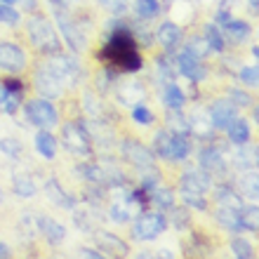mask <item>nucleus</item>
Listing matches in <instances>:
<instances>
[{"mask_svg": "<svg viewBox=\"0 0 259 259\" xmlns=\"http://www.w3.org/2000/svg\"><path fill=\"white\" fill-rule=\"evenodd\" d=\"M236 10V0H214V24L224 26Z\"/></svg>", "mask_w": 259, "mask_h": 259, "instance_id": "nucleus-38", "label": "nucleus"}, {"mask_svg": "<svg viewBox=\"0 0 259 259\" xmlns=\"http://www.w3.org/2000/svg\"><path fill=\"white\" fill-rule=\"evenodd\" d=\"M158 184H160V172H156V167H151L149 175H146V177H142V182H139V189H144V191L151 193Z\"/></svg>", "mask_w": 259, "mask_h": 259, "instance_id": "nucleus-51", "label": "nucleus"}, {"mask_svg": "<svg viewBox=\"0 0 259 259\" xmlns=\"http://www.w3.org/2000/svg\"><path fill=\"white\" fill-rule=\"evenodd\" d=\"M165 229H167V214H163V210H144L132 224V238L149 243V240H156L158 236H163Z\"/></svg>", "mask_w": 259, "mask_h": 259, "instance_id": "nucleus-5", "label": "nucleus"}, {"mask_svg": "<svg viewBox=\"0 0 259 259\" xmlns=\"http://www.w3.org/2000/svg\"><path fill=\"white\" fill-rule=\"evenodd\" d=\"M78 252H80L82 257H92V259H104V257H106L102 250H92V247H80Z\"/></svg>", "mask_w": 259, "mask_h": 259, "instance_id": "nucleus-53", "label": "nucleus"}, {"mask_svg": "<svg viewBox=\"0 0 259 259\" xmlns=\"http://www.w3.org/2000/svg\"><path fill=\"white\" fill-rule=\"evenodd\" d=\"M175 66H177V73L189 78L193 85H198V82H203L207 78V68H205L203 59H196L184 50L179 55H175Z\"/></svg>", "mask_w": 259, "mask_h": 259, "instance_id": "nucleus-11", "label": "nucleus"}, {"mask_svg": "<svg viewBox=\"0 0 259 259\" xmlns=\"http://www.w3.org/2000/svg\"><path fill=\"white\" fill-rule=\"evenodd\" d=\"M48 66L50 71L64 82V85H78L82 80V64L78 62V57L73 55H64V52H57V55H50L48 57Z\"/></svg>", "mask_w": 259, "mask_h": 259, "instance_id": "nucleus-6", "label": "nucleus"}, {"mask_svg": "<svg viewBox=\"0 0 259 259\" xmlns=\"http://www.w3.org/2000/svg\"><path fill=\"white\" fill-rule=\"evenodd\" d=\"M116 90H118V99L123 104H139L142 102V90H139V85L137 82H125V85H116Z\"/></svg>", "mask_w": 259, "mask_h": 259, "instance_id": "nucleus-37", "label": "nucleus"}, {"mask_svg": "<svg viewBox=\"0 0 259 259\" xmlns=\"http://www.w3.org/2000/svg\"><path fill=\"white\" fill-rule=\"evenodd\" d=\"M160 0H135V14L137 19L142 21H151L156 19L158 14H160Z\"/></svg>", "mask_w": 259, "mask_h": 259, "instance_id": "nucleus-34", "label": "nucleus"}, {"mask_svg": "<svg viewBox=\"0 0 259 259\" xmlns=\"http://www.w3.org/2000/svg\"><path fill=\"white\" fill-rule=\"evenodd\" d=\"M189 120H191V135H196V139H200V142L217 139L214 137V127L210 123V116H207V109H193Z\"/></svg>", "mask_w": 259, "mask_h": 259, "instance_id": "nucleus-18", "label": "nucleus"}, {"mask_svg": "<svg viewBox=\"0 0 259 259\" xmlns=\"http://www.w3.org/2000/svg\"><path fill=\"white\" fill-rule=\"evenodd\" d=\"M229 247H231L233 257H238V259H252L254 257L252 243H250V240H245V238H233Z\"/></svg>", "mask_w": 259, "mask_h": 259, "instance_id": "nucleus-41", "label": "nucleus"}, {"mask_svg": "<svg viewBox=\"0 0 259 259\" xmlns=\"http://www.w3.org/2000/svg\"><path fill=\"white\" fill-rule=\"evenodd\" d=\"M203 38L207 40V45H210L212 52L222 55V52L226 50V38H224V33H222L219 24H214V21H207V24L203 26Z\"/></svg>", "mask_w": 259, "mask_h": 259, "instance_id": "nucleus-28", "label": "nucleus"}, {"mask_svg": "<svg viewBox=\"0 0 259 259\" xmlns=\"http://www.w3.org/2000/svg\"><path fill=\"white\" fill-rule=\"evenodd\" d=\"M7 257H12V250H10V245H5L0 240V259H7Z\"/></svg>", "mask_w": 259, "mask_h": 259, "instance_id": "nucleus-54", "label": "nucleus"}, {"mask_svg": "<svg viewBox=\"0 0 259 259\" xmlns=\"http://www.w3.org/2000/svg\"><path fill=\"white\" fill-rule=\"evenodd\" d=\"M158 257H175V252H172V250H160Z\"/></svg>", "mask_w": 259, "mask_h": 259, "instance_id": "nucleus-58", "label": "nucleus"}, {"mask_svg": "<svg viewBox=\"0 0 259 259\" xmlns=\"http://www.w3.org/2000/svg\"><path fill=\"white\" fill-rule=\"evenodd\" d=\"M12 191H14V196H19V198H33L38 193V186H35L33 177H28L24 172H17L12 177Z\"/></svg>", "mask_w": 259, "mask_h": 259, "instance_id": "nucleus-31", "label": "nucleus"}, {"mask_svg": "<svg viewBox=\"0 0 259 259\" xmlns=\"http://www.w3.org/2000/svg\"><path fill=\"white\" fill-rule=\"evenodd\" d=\"M179 189L193 193H207L212 189V175L203 167H186L179 177Z\"/></svg>", "mask_w": 259, "mask_h": 259, "instance_id": "nucleus-12", "label": "nucleus"}, {"mask_svg": "<svg viewBox=\"0 0 259 259\" xmlns=\"http://www.w3.org/2000/svg\"><path fill=\"white\" fill-rule=\"evenodd\" d=\"M3 90L10 92V95L24 97V92H26V82L19 80V78H5V80H3Z\"/></svg>", "mask_w": 259, "mask_h": 259, "instance_id": "nucleus-50", "label": "nucleus"}, {"mask_svg": "<svg viewBox=\"0 0 259 259\" xmlns=\"http://www.w3.org/2000/svg\"><path fill=\"white\" fill-rule=\"evenodd\" d=\"M21 111H24V118L31 125H35L38 130H52L59 125V113H57L55 104L50 102V99H45V97L24 102L21 104Z\"/></svg>", "mask_w": 259, "mask_h": 259, "instance_id": "nucleus-3", "label": "nucleus"}, {"mask_svg": "<svg viewBox=\"0 0 259 259\" xmlns=\"http://www.w3.org/2000/svg\"><path fill=\"white\" fill-rule=\"evenodd\" d=\"M252 57H254V59L259 57V48H257V45H252Z\"/></svg>", "mask_w": 259, "mask_h": 259, "instance_id": "nucleus-59", "label": "nucleus"}, {"mask_svg": "<svg viewBox=\"0 0 259 259\" xmlns=\"http://www.w3.org/2000/svg\"><path fill=\"white\" fill-rule=\"evenodd\" d=\"M156 73L163 78L165 82H172L177 78V66H175V52H165V55L156 57Z\"/></svg>", "mask_w": 259, "mask_h": 259, "instance_id": "nucleus-32", "label": "nucleus"}, {"mask_svg": "<svg viewBox=\"0 0 259 259\" xmlns=\"http://www.w3.org/2000/svg\"><path fill=\"white\" fill-rule=\"evenodd\" d=\"M35 151L45 160H55L57 158V139L50 130H38V135H35Z\"/></svg>", "mask_w": 259, "mask_h": 259, "instance_id": "nucleus-27", "label": "nucleus"}, {"mask_svg": "<svg viewBox=\"0 0 259 259\" xmlns=\"http://www.w3.org/2000/svg\"><path fill=\"white\" fill-rule=\"evenodd\" d=\"M75 177L82 179V182H88V184H102L104 186V167L99 163H90V160H85V163H78L73 167Z\"/></svg>", "mask_w": 259, "mask_h": 259, "instance_id": "nucleus-25", "label": "nucleus"}, {"mask_svg": "<svg viewBox=\"0 0 259 259\" xmlns=\"http://www.w3.org/2000/svg\"><path fill=\"white\" fill-rule=\"evenodd\" d=\"M33 88H35V92L40 97H45V99H59V97H64V82L50 71L48 64H42V66L35 68Z\"/></svg>", "mask_w": 259, "mask_h": 259, "instance_id": "nucleus-9", "label": "nucleus"}, {"mask_svg": "<svg viewBox=\"0 0 259 259\" xmlns=\"http://www.w3.org/2000/svg\"><path fill=\"white\" fill-rule=\"evenodd\" d=\"M120 153H123L125 163H130L137 170H151V167H156L153 151L146 144L139 142V139H135V137H125L123 142H120Z\"/></svg>", "mask_w": 259, "mask_h": 259, "instance_id": "nucleus-7", "label": "nucleus"}, {"mask_svg": "<svg viewBox=\"0 0 259 259\" xmlns=\"http://www.w3.org/2000/svg\"><path fill=\"white\" fill-rule=\"evenodd\" d=\"M21 21V14L14 10L12 5H5L0 3V24H7V26H17Z\"/></svg>", "mask_w": 259, "mask_h": 259, "instance_id": "nucleus-45", "label": "nucleus"}, {"mask_svg": "<svg viewBox=\"0 0 259 259\" xmlns=\"http://www.w3.org/2000/svg\"><path fill=\"white\" fill-rule=\"evenodd\" d=\"M163 104L167 109H184L186 106V92L179 88L177 82H165L163 88Z\"/></svg>", "mask_w": 259, "mask_h": 259, "instance_id": "nucleus-29", "label": "nucleus"}, {"mask_svg": "<svg viewBox=\"0 0 259 259\" xmlns=\"http://www.w3.org/2000/svg\"><path fill=\"white\" fill-rule=\"evenodd\" d=\"M191 137L184 135H172V144H170V163H184L186 158L191 156Z\"/></svg>", "mask_w": 259, "mask_h": 259, "instance_id": "nucleus-26", "label": "nucleus"}, {"mask_svg": "<svg viewBox=\"0 0 259 259\" xmlns=\"http://www.w3.org/2000/svg\"><path fill=\"white\" fill-rule=\"evenodd\" d=\"M0 3H5V5H14L17 0H0Z\"/></svg>", "mask_w": 259, "mask_h": 259, "instance_id": "nucleus-60", "label": "nucleus"}, {"mask_svg": "<svg viewBox=\"0 0 259 259\" xmlns=\"http://www.w3.org/2000/svg\"><path fill=\"white\" fill-rule=\"evenodd\" d=\"M95 240H97V245H99V250H102L104 254H111V257H127L130 254L127 240H123L120 236H116V233L104 231V229H97Z\"/></svg>", "mask_w": 259, "mask_h": 259, "instance_id": "nucleus-14", "label": "nucleus"}, {"mask_svg": "<svg viewBox=\"0 0 259 259\" xmlns=\"http://www.w3.org/2000/svg\"><path fill=\"white\" fill-rule=\"evenodd\" d=\"M247 5H250V12L252 14L259 12V0H247Z\"/></svg>", "mask_w": 259, "mask_h": 259, "instance_id": "nucleus-55", "label": "nucleus"}, {"mask_svg": "<svg viewBox=\"0 0 259 259\" xmlns=\"http://www.w3.org/2000/svg\"><path fill=\"white\" fill-rule=\"evenodd\" d=\"M52 7H68V0H48Z\"/></svg>", "mask_w": 259, "mask_h": 259, "instance_id": "nucleus-56", "label": "nucleus"}, {"mask_svg": "<svg viewBox=\"0 0 259 259\" xmlns=\"http://www.w3.org/2000/svg\"><path fill=\"white\" fill-rule=\"evenodd\" d=\"M35 224H38V231L50 245H62L66 240V226L59 224L57 219L48 217V214H38L35 217Z\"/></svg>", "mask_w": 259, "mask_h": 259, "instance_id": "nucleus-17", "label": "nucleus"}, {"mask_svg": "<svg viewBox=\"0 0 259 259\" xmlns=\"http://www.w3.org/2000/svg\"><path fill=\"white\" fill-rule=\"evenodd\" d=\"M207 116H210V123L214 127V132H224L229 127L233 118L238 116V106L229 99V97H222V99H214L207 109Z\"/></svg>", "mask_w": 259, "mask_h": 259, "instance_id": "nucleus-10", "label": "nucleus"}, {"mask_svg": "<svg viewBox=\"0 0 259 259\" xmlns=\"http://www.w3.org/2000/svg\"><path fill=\"white\" fill-rule=\"evenodd\" d=\"M97 5H102L104 10H109L111 14H116V17H123L127 12V0H95Z\"/></svg>", "mask_w": 259, "mask_h": 259, "instance_id": "nucleus-47", "label": "nucleus"}, {"mask_svg": "<svg viewBox=\"0 0 259 259\" xmlns=\"http://www.w3.org/2000/svg\"><path fill=\"white\" fill-rule=\"evenodd\" d=\"M132 120H135L137 125H144V127H146V125H153L156 116L151 113V109H146V106L139 102V104H135V106H132Z\"/></svg>", "mask_w": 259, "mask_h": 259, "instance_id": "nucleus-43", "label": "nucleus"}, {"mask_svg": "<svg viewBox=\"0 0 259 259\" xmlns=\"http://www.w3.org/2000/svg\"><path fill=\"white\" fill-rule=\"evenodd\" d=\"M214 200H217L222 207H231V210H238V212L245 210L243 196H240L231 184H217L214 186Z\"/></svg>", "mask_w": 259, "mask_h": 259, "instance_id": "nucleus-22", "label": "nucleus"}, {"mask_svg": "<svg viewBox=\"0 0 259 259\" xmlns=\"http://www.w3.org/2000/svg\"><path fill=\"white\" fill-rule=\"evenodd\" d=\"M222 33H224L226 42H231V45H240V42H245L250 35H252V26L243 19H229L222 26Z\"/></svg>", "mask_w": 259, "mask_h": 259, "instance_id": "nucleus-19", "label": "nucleus"}, {"mask_svg": "<svg viewBox=\"0 0 259 259\" xmlns=\"http://www.w3.org/2000/svg\"><path fill=\"white\" fill-rule=\"evenodd\" d=\"M226 135H229V142L233 144V146H238V144H247L250 139H252V132H250V123H247L245 118H233L231 123H229V127L224 130Z\"/></svg>", "mask_w": 259, "mask_h": 259, "instance_id": "nucleus-24", "label": "nucleus"}, {"mask_svg": "<svg viewBox=\"0 0 259 259\" xmlns=\"http://www.w3.org/2000/svg\"><path fill=\"white\" fill-rule=\"evenodd\" d=\"M179 196H182V200H184L186 207H191V210L207 212V207H210L203 193H193V191H184V189H179Z\"/></svg>", "mask_w": 259, "mask_h": 259, "instance_id": "nucleus-40", "label": "nucleus"}, {"mask_svg": "<svg viewBox=\"0 0 259 259\" xmlns=\"http://www.w3.org/2000/svg\"><path fill=\"white\" fill-rule=\"evenodd\" d=\"M238 78H240V82H243L245 88H252V90H257V85H259V68L254 66V64H252V66L240 68Z\"/></svg>", "mask_w": 259, "mask_h": 259, "instance_id": "nucleus-44", "label": "nucleus"}, {"mask_svg": "<svg viewBox=\"0 0 259 259\" xmlns=\"http://www.w3.org/2000/svg\"><path fill=\"white\" fill-rule=\"evenodd\" d=\"M214 219H217V224L222 229L231 233H243L245 231V222H243V212L238 210H231V207H222L219 205L217 212H214Z\"/></svg>", "mask_w": 259, "mask_h": 259, "instance_id": "nucleus-21", "label": "nucleus"}, {"mask_svg": "<svg viewBox=\"0 0 259 259\" xmlns=\"http://www.w3.org/2000/svg\"><path fill=\"white\" fill-rule=\"evenodd\" d=\"M26 66H28V55L24 52L19 42L0 40V71H5L7 75H17L21 71H26Z\"/></svg>", "mask_w": 259, "mask_h": 259, "instance_id": "nucleus-8", "label": "nucleus"}, {"mask_svg": "<svg viewBox=\"0 0 259 259\" xmlns=\"http://www.w3.org/2000/svg\"><path fill=\"white\" fill-rule=\"evenodd\" d=\"M252 120H254V123L259 120V106H257V104L252 106Z\"/></svg>", "mask_w": 259, "mask_h": 259, "instance_id": "nucleus-57", "label": "nucleus"}, {"mask_svg": "<svg viewBox=\"0 0 259 259\" xmlns=\"http://www.w3.org/2000/svg\"><path fill=\"white\" fill-rule=\"evenodd\" d=\"M62 144L68 153H73L78 158L92 156V137H90L82 120H66L62 125Z\"/></svg>", "mask_w": 259, "mask_h": 259, "instance_id": "nucleus-2", "label": "nucleus"}, {"mask_svg": "<svg viewBox=\"0 0 259 259\" xmlns=\"http://www.w3.org/2000/svg\"><path fill=\"white\" fill-rule=\"evenodd\" d=\"M198 167H203L205 172H210L212 177L214 175H224L226 172V156L224 151L214 146V144H207L198 151Z\"/></svg>", "mask_w": 259, "mask_h": 259, "instance_id": "nucleus-13", "label": "nucleus"}, {"mask_svg": "<svg viewBox=\"0 0 259 259\" xmlns=\"http://www.w3.org/2000/svg\"><path fill=\"white\" fill-rule=\"evenodd\" d=\"M156 40L160 42V48L165 52H175L184 40V28L175 24V21H163L156 31Z\"/></svg>", "mask_w": 259, "mask_h": 259, "instance_id": "nucleus-15", "label": "nucleus"}, {"mask_svg": "<svg viewBox=\"0 0 259 259\" xmlns=\"http://www.w3.org/2000/svg\"><path fill=\"white\" fill-rule=\"evenodd\" d=\"M229 99H231L238 109L243 106H252V97L247 95L245 90H238V88H229Z\"/></svg>", "mask_w": 259, "mask_h": 259, "instance_id": "nucleus-49", "label": "nucleus"}, {"mask_svg": "<svg viewBox=\"0 0 259 259\" xmlns=\"http://www.w3.org/2000/svg\"><path fill=\"white\" fill-rule=\"evenodd\" d=\"M26 33H28V40L33 45L40 55L50 57V55H57V52H62V40H59V35H57L55 26H52V21L40 12H33L31 17L26 19Z\"/></svg>", "mask_w": 259, "mask_h": 259, "instance_id": "nucleus-1", "label": "nucleus"}, {"mask_svg": "<svg viewBox=\"0 0 259 259\" xmlns=\"http://www.w3.org/2000/svg\"><path fill=\"white\" fill-rule=\"evenodd\" d=\"M109 219L113 224H127V222H132V214L127 212V207H120V205L116 203L109 207Z\"/></svg>", "mask_w": 259, "mask_h": 259, "instance_id": "nucleus-48", "label": "nucleus"}, {"mask_svg": "<svg viewBox=\"0 0 259 259\" xmlns=\"http://www.w3.org/2000/svg\"><path fill=\"white\" fill-rule=\"evenodd\" d=\"M172 224H175V229H189L191 226V214H189V207H172Z\"/></svg>", "mask_w": 259, "mask_h": 259, "instance_id": "nucleus-46", "label": "nucleus"}, {"mask_svg": "<svg viewBox=\"0 0 259 259\" xmlns=\"http://www.w3.org/2000/svg\"><path fill=\"white\" fill-rule=\"evenodd\" d=\"M21 102H24V97H17V95H10L5 90L0 88V113H17L21 109Z\"/></svg>", "mask_w": 259, "mask_h": 259, "instance_id": "nucleus-39", "label": "nucleus"}, {"mask_svg": "<svg viewBox=\"0 0 259 259\" xmlns=\"http://www.w3.org/2000/svg\"><path fill=\"white\" fill-rule=\"evenodd\" d=\"M231 165L236 167V170H254L257 167V144H252L250 146V142L247 144H238V149L233 151L231 156Z\"/></svg>", "mask_w": 259, "mask_h": 259, "instance_id": "nucleus-20", "label": "nucleus"}, {"mask_svg": "<svg viewBox=\"0 0 259 259\" xmlns=\"http://www.w3.org/2000/svg\"><path fill=\"white\" fill-rule=\"evenodd\" d=\"M184 52H189V55L196 57V59H205L207 55H212L210 45H207V40H205L203 35H191L184 45Z\"/></svg>", "mask_w": 259, "mask_h": 259, "instance_id": "nucleus-36", "label": "nucleus"}, {"mask_svg": "<svg viewBox=\"0 0 259 259\" xmlns=\"http://www.w3.org/2000/svg\"><path fill=\"white\" fill-rule=\"evenodd\" d=\"M165 130H167L170 135L191 137V120L182 113V109H167V116H165Z\"/></svg>", "mask_w": 259, "mask_h": 259, "instance_id": "nucleus-23", "label": "nucleus"}, {"mask_svg": "<svg viewBox=\"0 0 259 259\" xmlns=\"http://www.w3.org/2000/svg\"><path fill=\"white\" fill-rule=\"evenodd\" d=\"M0 151H3L7 158H12V160H19L21 153H24V146H21L19 139H12V137H7V139H0Z\"/></svg>", "mask_w": 259, "mask_h": 259, "instance_id": "nucleus-42", "label": "nucleus"}, {"mask_svg": "<svg viewBox=\"0 0 259 259\" xmlns=\"http://www.w3.org/2000/svg\"><path fill=\"white\" fill-rule=\"evenodd\" d=\"M3 200H5V198H3V191H0V203H3Z\"/></svg>", "mask_w": 259, "mask_h": 259, "instance_id": "nucleus-61", "label": "nucleus"}, {"mask_svg": "<svg viewBox=\"0 0 259 259\" xmlns=\"http://www.w3.org/2000/svg\"><path fill=\"white\" fill-rule=\"evenodd\" d=\"M170 144H172V135L167 130H158L153 135V156L160 158V160H167L170 163Z\"/></svg>", "mask_w": 259, "mask_h": 259, "instance_id": "nucleus-33", "label": "nucleus"}, {"mask_svg": "<svg viewBox=\"0 0 259 259\" xmlns=\"http://www.w3.org/2000/svg\"><path fill=\"white\" fill-rule=\"evenodd\" d=\"M73 222H75V226H78L80 231H97L95 224H92V219H90V214L75 212V214H73Z\"/></svg>", "mask_w": 259, "mask_h": 259, "instance_id": "nucleus-52", "label": "nucleus"}, {"mask_svg": "<svg viewBox=\"0 0 259 259\" xmlns=\"http://www.w3.org/2000/svg\"><path fill=\"white\" fill-rule=\"evenodd\" d=\"M175 200H177V193L172 191L170 186L158 184L156 189L149 193V203H153L158 210H172V207H175Z\"/></svg>", "mask_w": 259, "mask_h": 259, "instance_id": "nucleus-30", "label": "nucleus"}, {"mask_svg": "<svg viewBox=\"0 0 259 259\" xmlns=\"http://www.w3.org/2000/svg\"><path fill=\"white\" fill-rule=\"evenodd\" d=\"M55 21L59 26V33L64 35V42L68 45L71 52H85L88 50V35L82 33L80 21L73 19L71 14L66 12V7H55Z\"/></svg>", "mask_w": 259, "mask_h": 259, "instance_id": "nucleus-4", "label": "nucleus"}, {"mask_svg": "<svg viewBox=\"0 0 259 259\" xmlns=\"http://www.w3.org/2000/svg\"><path fill=\"white\" fill-rule=\"evenodd\" d=\"M42 191H45V198H48L52 205L64 207V210H75V203H78V200H75V198L59 184V179L57 177H50L48 182H45V186H42Z\"/></svg>", "mask_w": 259, "mask_h": 259, "instance_id": "nucleus-16", "label": "nucleus"}, {"mask_svg": "<svg viewBox=\"0 0 259 259\" xmlns=\"http://www.w3.org/2000/svg\"><path fill=\"white\" fill-rule=\"evenodd\" d=\"M240 191L243 196L250 198L252 203H257L259 198V177H257V170H247L243 177H240Z\"/></svg>", "mask_w": 259, "mask_h": 259, "instance_id": "nucleus-35", "label": "nucleus"}]
</instances>
